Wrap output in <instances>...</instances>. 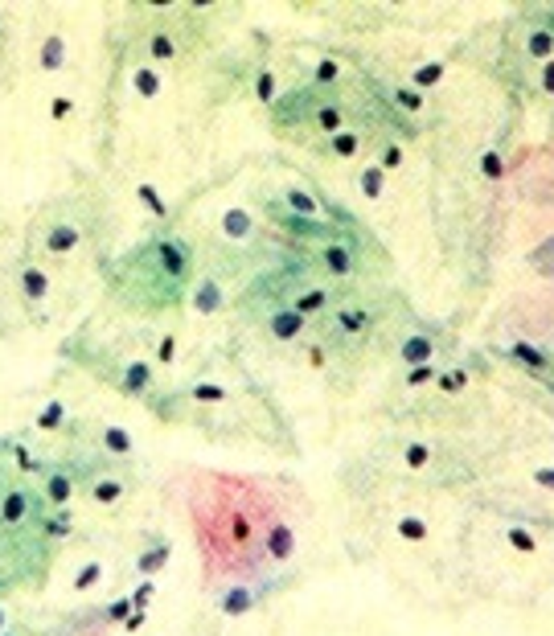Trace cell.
<instances>
[{
    "instance_id": "obj_1",
    "label": "cell",
    "mask_w": 554,
    "mask_h": 636,
    "mask_svg": "<svg viewBox=\"0 0 554 636\" xmlns=\"http://www.w3.org/2000/svg\"><path fill=\"white\" fill-rule=\"evenodd\" d=\"M37 480H42V501L50 509H70L75 497L83 493L70 460H42V464H37Z\"/></svg>"
},
{
    "instance_id": "obj_2",
    "label": "cell",
    "mask_w": 554,
    "mask_h": 636,
    "mask_svg": "<svg viewBox=\"0 0 554 636\" xmlns=\"http://www.w3.org/2000/svg\"><path fill=\"white\" fill-rule=\"evenodd\" d=\"M132 493V477L128 472H119V468H91L83 477V497L91 501L95 509H116L124 505Z\"/></svg>"
},
{
    "instance_id": "obj_3",
    "label": "cell",
    "mask_w": 554,
    "mask_h": 636,
    "mask_svg": "<svg viewBox=\"0 0 554 636\" xmlns=\"http://www.w3.org/2000/svg\"><path fill=\"white\" fill-rule=\"evenodd\" d=\"M12 279H17V292L25 296V304H33V308H42L45 300H50V292H53L50 271H45L42 263H33V259H21L17 271H12Z\"/></svg>"
},
{
    "instance_id": "obj_4",
    "label": "cell",
    "mask_w": 554,
    "mask_h": 636,
    "mask_svg": "<svg viewBox=\"0 0 554 636\" xmlns=\"http://www.w3.org/2000/svg\"><path fill=\"white\" fill-rule=\"evenodd\" d=\"M317 263H320V271H325L329 279H337V284H345L349 276H357V254H353V246L345 243V238H333V243L320 246Z\"/></svg>"
},
{
    "instance_id": "obj_5",
    "label": "cell",
    "mask_w": 554,
    "mask_h": 636,
    "mask_svg": "<svg viewBox=\"0 0 554 636\" xmlns=\"http://www.w3.org/2000/svg\"><path fill=\"white\" fill-rule=\"evenodd\" d=\"M107 378L116 382L128 399H144V394H152V386H157V370H152L149 361H119L116 374H107Z\"/></svg>"
},
{
    "instance_id": "obj_6",
    "label": "cell",
    "mask_w": 554,
    "mask_h": 636,
    "mask_svg": "<svg viewBox=\"0 0 554 636\" xmlns=\"http://www.w3.org/2000/svg\"><path fill=\"white\" fill-rule=\"evenodd\" d=\"M33 246L45 254H70L83 246V230H78L75 222H66V218H53V222H45V230L37 234Z\"/></svg>"
},
{
    "instance_id": "obj_7",
    "label": "cell",
    "mask_w": 554,
    "mask_h": 636,
    "mask_svg": "<svg viewBox=\"0 0 554 636\" xmlns=\"http://www.w3.org/2000/svg\"><path fill=\"white\" fill-rule=\"evenodd\" d=\"M502 358L513 361V366H522L530 378H550V374H554L546 350H538L534 341H510V345H502Z\"/></svg>"
},
{
    "instance_id": "obj_8",
    "label": "cell",
    "mask_w": 554,
    "mask_h": 636,
    "mask_svg": "<svg viewBox=\"0 0 554 636\" xmlns=\"http://www.w3.org/2000/svg\"><path fill=\"white\" fill-rule=\"evenodd\" d=\"M91 431H95V447L103 452V456H111V460H132V456H136V435H132L128 427L95 423Z\"/></svg>"
},
{
    "instance_id": "obj_9",
    "label": "cell",
    "mask_w": 554,
    "mask_h": 636,
    "mask_svg": "<svg viewBox=\"0 0 554 636\" xmlns=\"http://www.w3.org/2000/svg\"><path fill=\"white\" fill-rule=\"evenodd\" d=\"M267 333L276 341H284V345H292V341H304L309 337V320L300 317V312H292L288 304H279L267 312Z\"/></svg>"
},
{
    "instance_id": "obj_10",
    "label": "cell",
    "mask_w": 554,
    "mask_h": 636,
    "mask_svg": "<svg viewBox=\"0 0 554 636\" xmlns=\"http://www.w3.org/2000/svg\"><path fill=\"white\" fill-rule=\"evenodd\" d=\"M312 127H317L325 140L337 136V132H345V127H349V107H345L341 99H325V103L312 107Z\"/></svg>"
},
{
    "instance_id": "obj_11",
    "label": "cell",
    "mask_w": 554,
    "mask_h": 636,
    "mask_svg": "<svg viewBox=\"0 0 554 636\" xmlns=\"http://www.w3.org/2000/svg\"><path fill=\"white\" fill-rule=\"evenodd\" d=\"M279 205H284L292 218H300V222H317L320 218L317 193H309L304 185H284V189H279Z\"/></svg>"
},
{
    "instance_id": "obj_12",
    "label": "cell",
    "mask_w": 554,
    "mask_h": 636,
    "mask_svg": "<svg viewBox=\"0 0 554 636\" xmlns=\"http://www.w3.org/2000/svg\"><path fill=\"white\" fill-rule=\"evenodd\" d=\"M33 431L37 435H58V431H70V407L50 399L33 411Z\"/></svg>"
},
{
    "instance_id": "obj_13",
    "label": "cell",
    "mask_w": 554,
    "mask_h": 636,
    "mask_svg": "<svg viewBox=\"0 0 554 636\" xmlns=\"http://www.w3.org/2000/svg\"><path fill=\"white\" fill-rule=\"evenodd\" d=\"M222 304H226V292H222V284H218L213 276H202L197 284H193V292H189V308H193V312L210 317V312H218Z\"/></svg>"
},
{
    "instance_id": "obj_14",
    "label": "cell",
    "mask_w": 554,
    "mask_h": 636,
    "mask_svg": "<svg viewBox=\"0 0 554 636\" xmlns=\"http://www.w3.org/2000/svg\"><path fill=\"white\" fill-rule=\"evenodd\" d=\"M255 604H259V592L255 587H246V584L226 587V592H218V600H213V608H218L222 616H246Z\"/></svg>"
},
{
    "instance_id": "obj_15",
    "label": "cell",
    "mask_w": 554,
    "mask_h": 636,
    "mask_svg": "<svg viewBox=\"0 0 554 636\" xmlns=\"http://www.w3.org/2000/svg\"><path fill=\"white\" fill-rule=\"evenodd\" d=\"M444 78H448V62H444V58H427V62L411 66L406 86H415L419 95H423V91H436V86H444Z\"/></svg>"
},
{
    "instance_id": "obj_16",
    "label": "cell",
    "mask_w": 554,
    "mask_h": 636,
    "mask_svg": "<svg viewBox=\"0 0 554 636\" xmlns=\"http://www.w3.org/2000/svg\"><path fill=\"white\" fill-rule=\"evenodd\" d=\"M333 333H341V337H362L365 325H370V312L362 304H337L333 308Z\"/></svg>"
},
{
    "instance_id": "obj_17",
    "label": "cell",
    "mask_w": 554,
    "mask_h": 636,
    "mask_svg": "<svg viewBox=\"0 0 554 636\" xmlns=\"http://www.w3.org/2000/svg\"><path fill=\"white\" fill-rule=\"evenodd\" d=\"M398 358H403V366L436 361V337H431V333H406V337L398 341Z\"/></svg>"
},
{
    "instance_id": "obj_18",
    "label": "cell",
    "mask_w": 554,
    "mask_h": 636,
    "mask_svg": "<svg viewBox=\"0 0 554 636\" xmlns=\"http://www.w3.org/2000/svg\"><path fill=\"white\" fill-rule=\"evenodd\" d=\"M66 58H70V45H66V37H58V33L42 37V45H37V66H42L45 75H62Z\"/></svg>"
},
{
    "instance_id": "obj_19",
    "label": "cell",
    "mask_w": 554,
    "mask_h": 636,
    "mask_svg": "<svg viewBox=\"0 0 554 636\" xmlns=\"http://www.w3.org/2000/svg\"><path fill=\"white\" fill-rule=\"evenodd\" d=\"M292 312H300L304 320H312V317H320V312H329L333 308V292L329 287H304L296 300H292Z\"/></svg>"
},
{
    "instance_id": "obj_20",
    "label": "cell",
    "mask_w": 554,
    "mask_h": 636,
    "mask_svg": "<svg viewBox=\"0 0 554 636\" xmlns=\"http://www.w3.org/2000/svg\"><path fill=\"white\" fill-rule=\"evenodd\" d=\"M222 238H230V243H246L251 234H255V218L243 210V205H230V210H222Z\"/></svg>"
},
{
    "instance_id": "obj_21",
    "label": "cell",
    "mask_w": 554,
    "mask_h": 636,
    "mask_svg": "<svg viewBox=\"0 0 554 636\" xmlns=\"http://www.w3.org/2000/svg\"><path fill=\"white\" fill-rule=\"evenodd\" d=\"M173 559V542L169 538H157L152 546H144L140 551V559H136V571L144 575V579H152L157 571H165V562Z\"/></svg>"
},
{
    "instance_id": "obj_22",
    "label": "cell",
    "mask_w": 554,
    "mask_h": 636,
    "mask_svg": "<svg viewBox=\"0 0 554 636\" xmlns=\"http://www.w3.org/2000/svg\"><path fill=\"white\" fill-rule=\"evenodd\" d=\"M526 58H534V62L542 66L554 58V29H546V25H534L530 33H526V42H522Z\"/></svg>"
},
{
    "instance_id": "obj_23",
    "label": "cell",
    "mask_w": 554,
    "mask_h": 636,
    "mask_svg": "<svg viewBox=\"0 0 554 636\" xmlns=\"http://www.w3.org/2000/svg\"><path fill=\"white\" fill-rule=\"evenodd\" d=\"M132 91L152 103V99H160V91H165V75H160L157 66H136V70H132Z\"/></svg>"
},
{
    "instance_id": "obj_24",
    "label": "cell",
    "mask_w": 554,
    "mask_h": 636,
    "mask_svg": "<svg viewBox=\"0 0 554 636\" xmlns=\"http://www.w3.org/2000/svg\"><path fill=\"white\" fill-rule=\"evenodd\" d=\"M144 50H149L152 62H173V58H181V42H177L173 33H165V29H152L149 42H144Z\"/></svg>"
},
{
    "instance_id": "obj_25",
    "label": "cell",
    "mask_w": 554,
    "mask_h": 636,
    "mask_svg": "<svg viewBox=\"0 0 554 636\" xmlns=\"http://www.w3.org/2000/svg\"><path fill=\"white\" fill-rule=\"evenodd\" d=\"M312 86H320V91H333V86L337 83H345V66L337 62V58H329V53H325V58H317V62H312Z\"/></svg>"
},
{
    "instance_id": "obj_26",
    "label": "cell",
    "mask_w": 554,
    "mask_h": 636,
    "mask_svg": "<svg viewBox=\"0 0 554 636\" xmlns=\"http://www.w3.org/2000/svg\"><path fill=\"white\" fill-rule=\"evenodd\" d=\"M353 185H357V193H362L365 202H382V193H386V173L378 169V165H365V169H357Z\"/></svg>"
},
{
    "instance_id": "obj_27",
    "label": "cell",
    "mask_w": 554,
    "mask_h": 636,
    "mask_svg": "<svg viewBox=\"0 0 554 636\" xmlns=\"http://www.w3.org/2000/svg\"><path fill=\"white\" fill-rule=\"evenodd\" d=\"M403 464L411 472H427V468L436 464V447L427 444V439H406L403 444Z\"/></svg>"
},
{
    "instance_id": "obj_28",
    "label": "cell",
    "mask_w": 554,
    "mask_h": 636,
    "mask_svg": "<svg viewBox=\"0 0 554 636\" xmlns=\"http://www.w3.org/2000/svg\"><path fill=\"white\" fill-rule=\"evenodd\" d=\"M477 177H485V181H505L510 177V160H505V152L502 149H485L477 157Z\"/></svg>"
},
{
    "instance_id": "obj_29",
    "label": "cell",
    "mask_w": 554,
    "mask_h": 636,
    "mask_svg": "<svg viewBox=\"0 0 554 636\" xmlns=\"http://www.w3.org/2000/svg\"><path fill=\"white\" fill-rule=\"evenodd\" d=\"M362 149H365L362 136H357V132H349V127H345V132H337V136L325 140V152H329V157H337V160H353Z\"/></svg>"
},
{
    "instance_id": "obj_30",
    "label": "cell",
    "mask_w": 554,
    "mask_h": 636,
    "mask_svg": "<svg viewBox=\"0 0 554 636\" xmlns=\"http://www.w3.org/2000/svg\"><path fill=\"white\" fill-rule=\"evenodd\" d=\"M103 579H107V567H103V562H83V567L75 571V579H70V587H75L78 595H91L99 584H103Z\"/></svg>"
},
{
    "instance_id": "obj_31",
    "label": "cell",
    "mask_w": 554,
    "mask_h": 636,
    "mask_svg": "<svg viewBox=\"0 0 554 636\" xmlns=\"http://www.w3.org/2000/svg\"><path fill=\"white\" fill-rule=\"evenodd\" d=\"M395 534L403 542H415L419 546V542L431 538V526H427V518H419V513H403V518L395 521Z\"/></svg>"
},
{
    "instance_id": "obj_32",
    "label": "cell",
    "mask_w": 554,
    "mask_h": 636,
    "mask_svg": "<svg viewBox=\"0 0 554 636\" xmlns=\"http://www.w3.org/2000/svg\"><path fill=\"white\" fill-rule=\"evenodd\" d=\"M136 197H140V205H144L152 218H169V213H173L169 202H165V193H160L152 181H140V185H136Z\"/></svg>"
},
{
    "instance_id": "obj_33",
    "label": "cell",
    "mask_w": 554,
    "mask_h": 636,
    "mask_svg": "<svg viewBox=\"0 0 554 636\" xmlns=\"http://www.w3.org/2000/svg\"><path fill=\"white\" fill-rule=\"evenodd\" d=\"M251 86H255V103L259 107H271L279 99V75L276 70H255Z\"/></svg>"
},
{
    "instance_id": "obj_34",
    "label": "cell",
    "mask_w": 554,
    "mask_h": 636,
    "mask_svg": "<svg viewBox=\"0 0 554 636\" xmlns=\"http://www.w3.org/2000/svg\"><path fill=\"white\" fill-rule=\"evenodd\" d=\"M505 546L518 554H538L542 551V538L534 530H526V526H510V530H505Z\"/></svg>"
},
{
    "instance_id": "obj_35",
    "label": "cell",
    "mask_w": 554,
    "mask_h": 636,
    "mask_svg": "<svg viewBox=\"0 0 554 636\" xmlns=\"http://www.w3.org/2000/svg\"><path fill=\"white\" fill-rule=\"evenodd\" d=\"M373 165L390 177V173H398L406 165V149L398 144V140H386V144H378V160H373Z\"/></svg>"
},
{
    "instance_id": "obj_36",
    "label": "cell",
    "mask_w": 554,
    "mask_h": 636,
    "mask_svg": "<svg viewBox=\"0 0 554 636\" xmlns=\"http://www.w3.org/2000/svg\"><path fill=\"white\" fill-rule=\"evenodd\" d=\"M390 99H395V107H398V111H406V116H419V111H427V99L419 95L415 86H406V83L390 86Z\"/></svg>"
},
{
    "instance_id": "obj_37",
    "label": "cell",
    "mask_w": 554,
    "mask_h": 636,
    "mask_svg": "<svg viewBox=\"0 0 554 636\" xmlns=\"http://www.w3.org/2000/svg\"><path fill=\"white\" fill-rule=\"evenodd\" d=\"M439 378V366L436 361H423V366H406L403 382H406V390H419V386H436Z\"/></svg>"
},
{
    "instance_id": "obj_38",
    "label": "cell",
    "mask_w": 554,
    "mask_h": 636,
    "mask_svg": "<svg viewBox=\"0 0 554 636\" xmlns=\"http://www.w3.org/2000/svg\"><path fill=\"white\" fill-rule=\"evenodd\" d=\"M185 399H193V403H205V407H213V403H226V390L218 386V382H193L189 390H185Z\"/></svg>"
},
{
    "instance_id": "obj_39",
    "label": "cell",
    "mask_w": 554,
    "mask_h": 636,
    "mask_svg": "<svg viewBox=\"0 0 554 636\" xmlns=\"http://www.w3.org/2000/svg\"><path fill=\"white\" fill-rule=\"evenodd\" d=\"M469 378H472V374L464 370V366H452V370H439L436 386H439V394H460L464 386H469Z\"/></svg>"
},
{
    "instance_id": "obj_40",
    "label": "cell",
    "mask_w": 554,
    "mask_h": 636,
    "mask_svg": "<svg viewBox=\"0 0 554 636\" xmlns=\"http://www.w3.org/2000/svg\"><path fill=\"white\" fill-rule=\"evenodd\" d=\"M267 551H271V559H288L292 554V530L276 526V530L267 534Z\"/></svg>"
},
{
    "instance_id": "obj_41",
    "label": "cell",
    "mask_w": 554,
    "mask_h": 636,
    "mask_svg": "<svg viewBox=\"0 0 554 636\" xmlns=\"http://www.w3.org/2000/svg\"><path fill=\"white\" fill-rule=\"evenodd\" d=\"M177 350H181V341L173 337V333H165V337H157L152 358H157V366H173V361H177Z\"/></svg>"
},
{
    "instance_id": "obj_42",
    "label": "cell",
    "mask_w": 554,
    "mask_h": 636,
    "mask_svg": "<svg viewBox=\"0 0 554 636\" xmlns=\"http://www.w3.org/2000/svg\"><path fill=\"white\" fill-rule=\"evenodd\" d=\"M75 111H78L75 95H50V119H53V124H66Z\"/></svg>"
},
{
    "instance_id": "obj_43",
    "label": "cell",
    "mask_w": 554,
    "mask_h": 636,
    "mask_svg": "<svg viewBox=\"0 0 554 636\" xmlns=\"http://www.w3.org/2000/svg\"><path fill=\"white\" fill-rule=\"evenodd\" d=\"M132 612H136V604H132V595H124V600H116V604L103 608V620H111V624H124Z\"/></svg>"
},
{
    "instance_id": "obj_44",
    "label": "cell",
    "mask_w": 554,
    "mask_h": 636,
    "mask_svg": "<svg viewBox=\"0 0 554 636\" xmlns=\"http://www.w3.org/2000/svg\"><path fill=\"white\" fill-rule=\"evenodd\" d=\"M152 600H157V584H152V579H144V584H140L136 592H132V604L149 612V604H152Z\"/></svg>"
},
{
    "instance_id": "obj_45",
    "label": "cell",
    "mask_w": 554,
    "mask_h": 636,
    "mask_svg": "<svg viewBox=\"0 0 554 636\" xmlns=\"http://www.w3.org/2000/svg\"><path fill=\"white\" fill-rule=\"evenodd\" d=\"M538 91H542L546 99H554V58L538 66Z\"/></svg>"
},
{
    "instance_id": "obj_46",
    "label": "cell",
    "mask_w": 554,
    "mask_h": 636,
    "mask_svg": "<svg viewBox=\"0 0 554 636\" xmlns=\"http://www.w3.org/2000/svg\"><path fill=\"white\" fill-rule=\"evenodd\" d=\"M530 480H534L538 488H542V493H554V464L534 468V472H530Z\"/></svg>"
},
{
    "instance_id": "obj_47",
    "label": "cell",
    "mask_w": 554,
    "mask_h": 636,
    "mask_svg": "<svg viewBox=\"0 0 554 636\" xmlns=\"http://www.w3.org/2000/svg\"><path fill=\"white\" fill-rule=\"evenodd\" d=\"M12 624V612H9V604H0V632Z\"/></svg>"
},
{
    "instance_id": "obj_48",
    "label": "cell",
    "mask_w": 554,
    "mask_h": 636,
    "mask_svg": "<svg viewBox=\"0 0 554 636\" xmlns=\"http://www.w3.org/2000/svg\"><path fill=\"white\" fill-rule=\"evenodd\" d=\"M0 636H29V632H25V628H12V624H9V628H4V632H0Z\"/></svg>"
}]
</instances>
